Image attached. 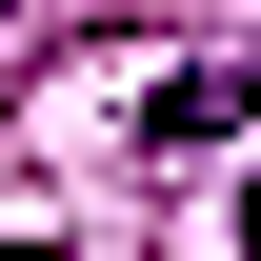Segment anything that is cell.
<instances>
[{
    "label": "cell",
    "mask_w": 261,
    "mask_h": 261,
    "mask_svg": "<svg viewBox=\"0 0 261 261\" xmlns=\"http://www.w3.org/2000/svg\"><path fill=\"white\" fill-rule=\"evenodd\" d=\"M261 121V40H221V61H181L161 100H141V141H161V161H201V141H241Z\"/></svg>",
    "instance_id": "6da1fadb"
},
{
    "label": "cell",
    "mask_w": 261,
    "mask_h": 261,
    "mask_svg": "<svg viewBox=\"0 0 261 261\" xmlns=\"http://www.w3.org/2000/svg\"><path fill=\"white\" fill-rule=\"evenodd\" d=\"M241 261H261V181H241Z\"/></svg>",
    "instance_id": "7a4b0ae2"
}]
</instances>
